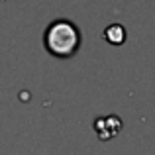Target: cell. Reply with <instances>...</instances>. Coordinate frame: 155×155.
I'll use <instances>...</instances> for the list:
<instances>
[{
  "instance_id": "obj_1",
  "label": "cell",
  "mask_w": 155,
  "mask_h": 155,
  "mask_svg": "<svg viewBox=\"0 0 155 155\" xmlns=\"http://www.w3.org/2000/svg\"><path fill=\"white\" fill-rule=\"evenodd\" d=\"M43 41H45V47L51 55L63 57V59L71 57L77 53L79 43H81L79 28L75 24H71L69 20H55L45 30Z\"/></svg>"
}]
</instances>
